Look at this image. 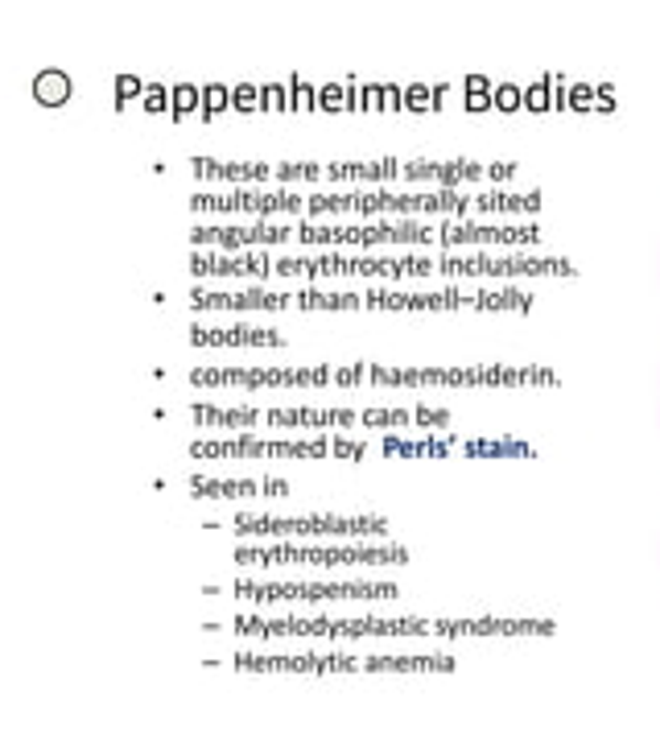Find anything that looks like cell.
I'll list each match as a JSON object with an SVG mask.
<instances>
[{"label": "cell", "mask_w": 660, "mask_h": 743, "mask_svg": "<svg viewBox=\"0 0 660 743\" xmlns=\"http://www.w3.org/2000/svg\"><path fill=\"white\" fill-rule=\"evenodd\" d=\"M194 104H199V92L190 83H178L173 87V112H194Z\"/></svg>", "instance_id": "cell-2"}, {"label": "cell", "mask_w": 660, "mask_h": 743, "mask_svg": "<svg viewBox=\"0 0 660 743\" xmlns=\"http://www.w3.org/2000/svg\"><path fill=\"white\" fill-rule=\"evenodd\" d=\"M236 104H239V112H252V104H256V92H252V87H239Z\"/></svg>", "instance_id": "cell-7"}, {"label": "cell", "mask_w": 660, "mask_h": 743, "mask_svg": "<svg viewBox=\"0 0 660 743\" xmlns=\"http://www.w3.org/2000/svg\"><path fill=\"white\" fill-rule=\"evenodd\" d=\"M260 99H265V104H268V108H273V112H277V108H281V104H285V99H281V87H265V95H260Z\"/></svg>", "instance_id": "cell-8"}, {"label": "cell", "mask_w": 660, "mask_h": 743, "mask_svg": "<svg viewBox=\"0 0 660 743\" xmlns=\"http://www.w3.org/2000/svg\"><path fill=\"white\" fill-rule=\"evenodd\" d=\"M405 104H409L413 112H429V104H434V95L425 92V87H409V95H405Z\"/></svg>", "instance_id": "cell-5"}, {"label": "cell", "mask_w": 660, "mask_h": 743, "mask_svg": "<svg viewBox=\"0 0 660 743\" xmlns=\"http://www.w3.org/2000/svg\"><path fill=\"white\" fill-rule=\"evenodd\" d=\"M322 104H327V108H339V104H343V92H339V87H327V92H322Z\"/></svg>", "instance_id": "cell-9"}, {"label": "cell", "mask_w": 660, "mask_h": 743, "mask_svg": "<svg viewBox=\"0 0 660 743\" xmlns=\"http://www.w3.org/2000/svg\"><path fill=\"white\" fill-rule=\"evenodd\" d=\"M227 99H232V92H227V87H220V83H215V87H206V95H203L206 112H223V108H227Z\"/></svg>", "instance_id": "cell-3"}, {"label": "cell", "mask_w": 660, "mask_h": 743, "mask_svg": "<svg viewBox=\"0 0 660 743\" xmlns=\"http://www.w3.org/2000/svg\"><path fill=\"white\" fill-rule=\"evenodd\" d=\"M145 104H149V112H161V92H149V99H145Z\"/></svg>", "instance_id": "cell-11"}, {"label": "cell", "mask_w": 660, "mask_h": 743, "mask_svg": "<svg viewBox=\"0 0 660 743\" xmlns=\"http://www.w3.org/2000/svg\"><path fill=\"white\" fill-rule=\"evenodd\" d=\"M141 92V83L137 79H120V95H137Z\"/></svg>", "instance_id": "cell-10"}, {"label": "cell", "mask_w": 660, "mask_h": 743, "mask_svg": "<svg viewBox=\"0 0 660 743\" xmlns=\"http://www.w3.org/2000/svg\"><path fill=\"white\" fill-rule=\"evenodd\" d=\"M496 104H500L503 112H512L520 104V92L517 87H500V92H496Z\"/></svg>", "instance_id": "cell-6"}, {"label": "cell", "mask_w": 660, "mask_h": 743, "mask_svg": "<svg viewBox=\"0 0 660 743\" xmlns=\"http://www.w3.org/2000/svg\"><path fill=\"white\" fill-rule=\"evenodd\" d=\"M289 108H301V112L315 108V87H306V83H294V99H289Z\"/></svg>", "instance_id": "cell-4"}, {"label": "cell", "mask_w": 660, "mask_h": 743, "mask_svg": "<svg viewBox=\"0 0 660 743\" xmlns=\"http://www.w3.org/2000/svg\"><path fill=\"white\" fill-rule=\"evenodd\" d=\"M71 95H75V83H71V75L58 71V66H50V71H42V75L33 79V99H38L42 108H63Z\"/></svg>", "instance_id": "cell-1"}]
</instances>
